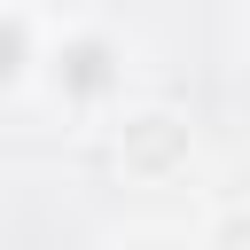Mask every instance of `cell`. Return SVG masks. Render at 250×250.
Instances as JSON below:
<instances>
[{"mask_svg": "<svg viewBox=\"0 0 250 250\" xmlns=\"http://www.w3.org/2000/svg\"><path fill=\"white\" fill-rule=\"evenodd\" d=\"M39 78H47L55 94H70L78 109H94V102H109V94H117V47H109L102 31H55V39H47Z\"/></svg>", "mask_w": 250, "mask_h": 250, "instance_id": "1", "label": "cell"}, {"mask_svg": "<svg viewBox=\"0 0 250 250\" xmlns=\"http://www.w3.org/2000/svg\"><path fill=\"white\" fill-rule=\"evenodd\" d=\"M117 164L133 180H164L172 164H188V125L172 109H133L117 117Z\"/></svg>", "mask_w": 250, "mask_h": 250, "instance_id": "2", "label": "cell"}, {"mask_svg": "<svg viewBox=\"0 0 250 250\" xmlns=\"http://www.w3.org/2000/svg\"><path fill=\"white\" fill-rule=\"evenodd\" d=\"M47 23L31 16V8H16V0H0V94H23L31 78H39V62H47Z\"/></svg>", "mask_w": 250, "mask_h": 250, "instance_id": "3", "label": "cell"}]
</instances>
